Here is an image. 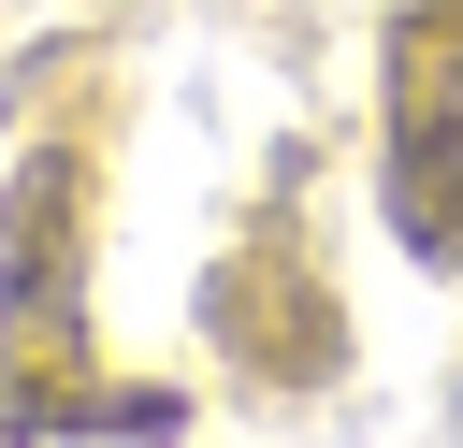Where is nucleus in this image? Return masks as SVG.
Segmentation results:
<instances>
[{"instance_id": "f257e3e1", "label": "nucleus", "mask_w": 463, "mask_h": 448, "mask_svg": "<svg viewBox=\"0 0 463 448\" xmlns=\"http://www.w3.org/2000/svg\"><path fill=\"white\" fill-rule=\"evenodd\" d=\"M58 434H174V390L87 376V159L29 145L0 188V448Z\"/></svg>"}, {"instance_id": "f03ea898", "label": "nucleus", "mask_w": 463, "mask_h": 448, "mask_svg": "<svg viewBox=\"0 0 463 448\" xmlns=\"http://www.w3.org/2000/svg\"><path fill=\"white\" fill-rule=\"evenodd\" d=\"M376 217L405 260H463V0H405L376 43Z\"/></svg>"}, {"instance_id": "7ed1b4c3", "label": "nucleus", "mask_w": 463, "mask_h": 448, "mask_svg": "<svg viewBox=\"0 0 463 448\" xmlns=\"http://www.w3.org/2000/svg\"><path fill=\"white\" fill-rule=\"evenodd\" d=\"M217 332H232L260 376H318V361H333V303H318V275H304L289 231H260V246L217 260Z\"/></svg>"}]
</instances>
